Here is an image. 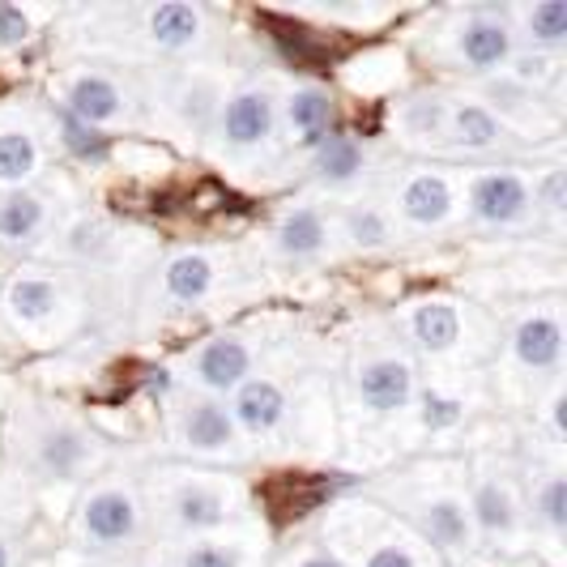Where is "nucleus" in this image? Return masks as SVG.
Listing matches in <instances>:
<instances>
[{
    "mask_svg": "<svg viewBox=\"0 0 567 567\" xmlns=\"http://www.w3.org/2000/svg\"><path fill=\"white\" fill-rule=\"evenodd\" d=\"M529 205H534L529 184H525L520 175H512V171H491V175H483V179L474 184V193H470L474 218H478V223H491V227L520 223V218L529 214Z\"/></svg>",
    "mask_w": 567,
    "mask_h": 567,
    "instance_id": "f257e3e1",
    "label": "nucleus"
},
{
    "mask_svg": "<svg viewBox=\"0 0 567 567\" xmlns=\"http://www.w3.org/2000/svg\"><path fill=\"white\" fill-rule=\"evenodd\" d=\"M85 538L99 542V546H115V542H128L137 534V504L128 491H99L90 495L82 508Z\"/></svg>",
    "mask_w": 567,
    "mask_h": 567,
    "instance_id": "f03ea898",
    "label": "nucleus"
},
{
    "mask_svg": "<svg viewBox=\"0 0 567 567\" xmlns=\"http://www.w3.org/2000/svg\"><path fill=\"white\" fill-rule=\"evenodd\" d=\"M252 371V350L235 338H214L200 346L197 354V380L214 393H230L248 380Z\"/></svg>",
    "mask_w": 567,
    "mask_h": 567,
    "instance_id": "7ed1b4c3",
    "label": "nucleus"
},
{
    "mask_svg": "<svg viewBox=\"0 0 567 567\" xmlns=\"http://www.w3.org/2000/svg\"><path fill=\"white\" fill-rule=\"evenodd\" d=\"M410 393H414V375L398 359H375V363L359 371V398H363V405L380 410V414L401 410L410 401Z\"/></svg>",
    "mask_w": 567,
    "mask_h": 567,
    "instance_id": "20e7f679",
    "label": "nucleus"
},
{
    "mask_svg": "<svg viewBox=\"0 0 567 567\" xmlns=\"http://www.w3.org/2000/svg\"><path fill=\"white\" fill-rule=\"evenodd\" d=\"M274 128V99L265 90H244L235 94L223 112V137L230 145H256Z\"/></svg>",
    "mask_w": 567,
    "mask_h": 567,
    "instance_id": "39448f33",
    "label": "nucleus"
},
{
    "mask_svg": "<svg viewBox=\"0 0 567 567\" xmlns=\"http://www.w3.org/2000/svg\"><path fill=\"white\" fill-rule=\"evenodd\" d=\"M286 414V398L274 380H244L235 389V405H230V419L244 426V431H274Z\"/></svg>",
    "mask_w": 567,
    "mask_h": 567,
    "instance_id": "423d86ee",
    "label": "nucleus"
},
{
    "mask_svg": "<svg viewBox=\"0 0 567 567\" xmlns=\"http://www.w3.org/2000/svg\"><path fill=\"white\" fill-rule=\"evenodd\" d=\"M69 115L82 120L85 128H99V124H112L124 115V94L115 90V82L90 73V78H78L73 90H69Z\"/></svg>",
    "mask_w": 567,
    "mask_h": 567,
    "instance_id": "0eeeda50",
    "label": "nucleus"
},
{
    "mask_svg": "<svg viewBox=\"0 0 567 567\" xmlns=\"http://www.w3.org/2000/svg\"><path fill=\"white\" fill-rule=\"evenodd\" d=\"M461 56L470 60L474 69H495L512 56V30L504 18H491V13H478L470 18L465 30H461Z\"/></svg>",
    "mask_w": 567,
    "mask_h": 567,
    "instance_id": "6e6552de",
    "label": "nucleus"
},
{
    "mask_svg": "<svg viewBox=\"0 0 567 567\" xmlns=\"http://www.w3.org/2000/svg\"><path fill=\"white\" fill-rule=\"evenodd\" d=\"M512 350H516V359L525 368L534 371L555 368L559 354H564V329H559V320L555 316H529V320H520V329L512 338Z\"/></svg>",
    "mask_w": 567,
    "mask_h": 567,
    "instance_id": "1a4fd4ad",
    "label": "nucleus"
},
{
    "mask_svg": "<svg viewBox=\"0 0 567 567\" xmlns=\"http://www.w3.org/2000/svg\"><path fill=\"white\" fill-rule=\"evenodd\" d=\"M184 440L197 453H218L235 440V419L218 401H188L184 410Z\"/></svg>",
    "mask_w": 567,
    "mask_h": 567,
    "instance_id": "9d476101",
    "label": "nucleus"
},
{
    "mask_svg": "<svg viewBox=\"0 0 567 567\" xmlns=\"http://www.w3.org/2000/svg\"><path fill=\"white\" fill-rule=\"evenodd\" d=\"M401 214L419 227H435L453 214V188L440 179V175H414L405 188H401Z\"/></svg>",
    "mask_w": 567,
    "mask_h": 567,
    "instance_id": "9b49d317",
    "label": "nucleus"
},
{
    "mask_svg": "<svg viewBox=\"0 0 567 567\" xmlns=\"http://www.w3.org/2000/svg\"><path fill=\"white\" fill-rule=\"evenodd\" d=\"M150 39L158 48H171V52L193 48L200 39V13L193 4H158L150 13Z\"/></svg>",
    "mask_w": 567,
    "mask_h": 567,
    "instance_id": "f8f14e48",
    "label": "nucleus"
},
{
    "mask_svg": "<svg viewBox=\"0 0 567 567\" xmlns=\"http://www.w3.org/2000/svg\"><path fill=\"white\" fill-rule=\"evenodd\" d=\"M286 120L303 142H320V133L333 124V99L324 90H295L286 103Z\"/></svg>",
    "mask_w": 567,
    "mask_h": 567,
    "instance_id": "ddd939ff",
    "label": "nucleus"
},
{
    "mask_svg": "<svg viewBox=\"0 0 567 567\" xmlns=\"http://www.w3.org/2000/svg\"><path fill=\"white\" fill-rule=\"evenodd\" d=\"M410 324H414V338L423 341L426 350H449L461 338V316H456L453 303H440V299L419 303Z\"/></svg>",
    "mask_w": 567,
    "mask_h": 567,
    "instance_id": "4468645a",
    "label": "nucleus"
},
{
    "mask_svg": "<svg viewBox=\"0 0 567 567\" xmlns=\"http://www.w3.org/2000/svg\"><path fill=\"white\" fill-rule=\"evenodd\" d=\"M324 239H329V230H324V218L316 209H295L278 227V248L286 256H312L324 248Z\"/></svg>",
    "mask_w": 567,
    "mask_h": 567,
    "instance_id": "2eb2a0df",
    "label": "nucleus"
},
{
    "mask_svg": "<svg viewBox=\"0 0 567 567\" xmlns=\"http://www.w3.org/2000/svg\"><path fill=\"white\" fill-rule=\"evenodd\" d=\"M43 227V200L30 193H9L0 200V244H27Z\"/></svg>",
    "mask_w": 567,
    "mask_h": 567,
    "instance_id": "dca6fc26",
    "label": "nucleus"
},
{
    "mask_svg": "<svg viewBox=\"0 0 567 567\" xmlns=\"http://www.w3.org/2000/svg\"><path fill=\"white\" fill-rule=\"evenodd\" d=\"M175 520L184 529H214V525L227 520V504L209 486H188V491L175 495Z\"/></svg>",
    "mask_w": 567,
    "mask_h": 567,
    "instance_id": "f3484780",
    "label": "nucleus"
},
{
    "mask_svg": "<svg viewBox=\"0 0 567 567\" xmlns=\"http://www.w3.org/2000/svg\"><path fill=\"white\" fill-rule=\"evenodd\" d=\"M209 286H214V265H209V256L184 252L167 265V290L175 295V299L193 303V299H200Z\"/></svg>",
    "mask_w": 567,
    "mask_h": 567,
    "instance_id": "a211bd4d",
    "label": "nucleus"
},
{
    "mask_svg": "<svg viewBox=\"0 0 567 567\" xmlns=\"http://www.w3.org/2000/svg\"><path fill=\"white\" fill-rule=\"evenodd\" d=\"M470 512H474L478 529H483V534H491V538H499V534H512V529H516V504H512V495L499 483L478 486L474 508H470Z\"/></svg>",
    "mask_w": 567,
    "mask_h": 567,
    "instance_id": "6ab92c4d",
    "label": "nucleus"
},
{
    "mask_svg": "<svg viewBox=\"0 0 567 567\" xmlns=\"http://www.w3.org/2000/svg\"><path fill=\"white\" fill-rule=\"evenodd\" d=\"M39 456H43V465L60 474V478H69V474H78L85 461V440L73 431V426H56V431H43V440H39Z\"/></svg>",
    "mask_w": 567,
    "mask_h": 567,
    "instance_id": "aec40b11",
    "label": "nucleus"
},
{
    "mask_svg": "<svg viewBox=\"0 0 567 567\" xmlns=\"http://www.w3.org/2000/svg\"><path fill=\"white\" fill-rule=\"evenodd\" d=\"M316 171L329 179V184H346L363 171V150L350 137H324L316 145Z\"/></svg>",
    "mask_w": 567,
    "mask_h": 567,
    "instance_id": "412c9836",
    "label": "nucleus"
},
{
    "mask_svg": "<svg viewBox=\"0 0 567 567\" xmlns=\"http://www.w3.org/2000/svg\"><path fill=\"white\" fill-rule=\"evenodd\" d=\"M423 529L431 542L440 546H461L470 538V512L453 504V499H440V504H426L423 508Z\"/></svg>",
    "mask_w": 567,
    "mask_h": 567,
    "instance_id": "4be33fe9",
    "label": "nucleus"
},
{
    "mask_svg": "<svg viewBox=\"0 0 567 567\" xmlns=\"http://www.w3.org/2000/svg\"><path fill=\"white\" fill-rule=\"evenodd\" d=\"M453 137L465 150H486V145L499 142V120L486 112V107H456Z\"/></svg>",
    "mask_w": 567,
    "mask_h": 567,
    "instance_id": "5701e85b",
    "label": "nucleus"
},
{
    "mask_svg": "<svg viewBox=\"0 0 567 567\" xmlns=\"http://www.w3.org/2000/svg\"><path fill=\"white\" fill-rule=\"evenodd\" d=\"M56 308V290L43 278H18L9 286V312L22 316V320H43V316Z\"/></svg>",
    "mask_w": 567,
    "mask_h": 567,
    "instance_id": "b1692460",
    "label": "nucleus"
},
{
    "mask_svg": "<svg viewBox=\"0 0 567 567\" xmlns=\"http://www.w3.org/2000/svg\"><path fill=\"white\" fill-rule=\"evenodd\" d=\"M39 167V150L27 133H0V179L4 184H22Z\"/></svg>",
    "mask_w": 567,
    "mask_h": 567,
    "instance_id": "393cba45",
    "label": "nucleus"
},
{
    "mask_svg": "<svg viewBox=\"0 0 567 567\" xmlns=\"http://www.w3.org/2000/svg\"><path fill=\"white\" fill-rule=\"evenodd\" d=\"M525 27L538 43H564L567 39V4L564 0H542L525 13Z\"/></svg>",
    "mask_w": 567,
    "mask_h": 567,
    "instance_id": "a878e982",
    "label": "nucleus"
},
{
    "mask_svg": "<svg viewBox=\"0 0 567 567\" xmlns=\"http://www.w3.org/2000/svg\"><path fill=\"white\" fill-rule=\"evenodd\" d=\"M60 128H64V145H69L78 158H103V154H107V137H103L99 128H85L82 120H73L69 112L60 115Z\"/></svg>",
    "mask_w": 567,
    "mask_h": 567,
    "instance_id": "bb28decb",
    "label": "nucleus"
},
{
    "mask_svg": "<svg viewBox=\"0 0 567 567\" xmlns=\"http://www.w3.org/2000/svg\"><path fill=\"white\" fill-rule=\"evenodd\" d=\"M538 516L559 534L567 525V483L564 478H550V483L542 486V495H538Z\"/></svg>",
    "mask_w": 567,
    "mask_h": 567,
    "instance_id": "cd10ccee",
    "label": "nucleus"
},
{
    "mask_svg": "<svg viewBox=\"0 0 567 567\" xmlns=\"http://www.w3.org/2000/svg\"><path fill=\"white\" fill-rule=\"evenodd\" d=\"M350 239H354L359 248H375V244L389 239V227H384V218H380L375 209H354V214H350Z\"/></svg>",
    "mask_w": 567,
    "mask_h": 567,
    "instance_id": "c85d7f7f",
    "label": "nucleus"
},
{
    "mask_svg": "<svg viewBox=\"0 0 567 567\" xmlns=\"http://www.w3.org/2000/svg\"><path fill=\"white\" fill-rule=\"evenodd\" d=\"M423 423L431 426V431H440V426L461 423V401H453V398H426V405H423Z\"/></svg>",
    "mask_w": 567,
    "mask_h": 567,
    "instance_id": "c756f323",
    "label": "nucleus"
},
{
    "mask_svg": "<svg viewBox=\"0 0 567 567\" xmlns=\"http://www.w3.org/2000/svg\"><path fill=\"white\" fill-rule=\"evenodd\" d=\"M27 13L22 9H13V4H0V43H22L27 39Z\"/></svg>",
    "mask_w": 567,
    "mask_h": 567,
    "instance_id": "7c9ffc66",
    "label": "nucleus"
},
{
    "mask_svg": "<svg viewBox=\"0 0 567 567\" xmlns=\"http://www.w3.org/2000/svg\"><path fill=\"white\" fill-rule=\"evenodd\" d=\"M184 567H239V564H235V555L223 550V546H197V550L184 559Z\"/></svg>",
    "mask_w": 567,
    "mask_h": 567,
    "instance_id": "2f4dec72",
    "label": "nucleus"
},
{
    "mask_svg": "<svg viewBox=\"0 0 567 567\" xmlns=\"http://www.w3.org/2000/svg\"><path fill=\"white\" fill-rule=\"evenodd\" d=\"M368 567H414V559H410L401 546H380L368 559Z\"/></svg>",
    "mask_w": 567,
    "mask_h": 567,
    "instance_id": "473e14b6",
    "label": "nucleus"
},
{
    "mask_svg": "<svg viewBox=\"0 0 567 567\" xmlns=\"http://www.w3.org/2000/svg\"><path fill=\"white\" fill-rule=\"evenodd\" d=\"M542 200H546V209H564V175L555 171V175H546V184H542Z\"/></svg>",
    "mask_w": 567,
    "mask_h": 567,
    "instance_id": "72a5a7b5",
    "label": "nucleus"
},
{
    "mask_svg": "<svg viewBox=\"0 0 567 567\" xmlns=\"http://www.w3.org/2000/svg\"><path fill=\"white\" fill-rule=\"evenodd\" d=\"M542 73H546V60H542V56H520V60H516V78H520V82L542 78Z\"/></svg>",
    "mask_w": 567,
    "mask_h": 567,
    "instance_id": "f704fd0d",
    "label": "nucleus"
},
{
    "mask_svg": "<svg viewBox=\"0 0 567 567\" xmlns=\"http://www.w3.org/2000/svg\"><path fill=\"white\" fill-rule=\"evenodd\" d=\"M99 248H103V230L99 227L78 230V252H99Z\"/></svg>",
    "mask_w": 567,
    "mask_h": 567,
    "instance_id": "c9c22d12",
    "label": "nucleus"
},
{
    "mask_svg": "<svg viewBox=\"0 0 567 567\" xmlns=\"http://www.w3.org/2000/svg\"><path fill=\"white\" fill-rule=\"evenodd\" d=\"M303 567H341L338 559H329V555H316V559H308Z\"/></svg>",
    "mask_w": 567,
    "mask_h": 567,
    "instance_id": "e433bc0d",
    "label": "nucleus"
},
{
    "mask_svg": "<svg viewBox=\"0 0 567 567\" xmlns=\"http://www.w3.org/2000/svg\"><path fill=\"white\" fill-rule=\"evenodd\" d=\"M0 567H9V546L0 542Z\"/></svg>",
    "mask_w": 567,
    "mask_h": 567,
    "instance_id": "4c0bfd02",
    "label": "nucleus"
}]
</instances>
